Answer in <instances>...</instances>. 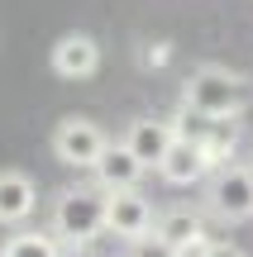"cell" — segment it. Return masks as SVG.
<instances>
[{
  "mask_svg": "<svg viewBox=\"0 0 253 257\" xmlns=\"http://www.w3.org/2000/svg\"><path fill=\"white\" fill-rule=\"evenodd\" d=\"M105 148H110V134L96 119H86V114H67V119H57V128H53V157L62 167L91 172Z\"/></svg>",
  "mask_w": 253,
  "mask_h": 257,
  "instance_id": "cell-3",
  "label": "cell"
},
{
  "mask_svg": "<svg viewBox=\"0 0 253 257\" xmlns=\"http://www.w3.org/2000/svg\"><path fill=\"white\" fill-rule=\"evenodd\" d=\"M244 167H248V181H253V162H244Z\"/></svg>",
  "mask_w": 253,
  "mask_h": 257,
  "instance_id": "cell-19",
  "label": "cell"
},
{
  "mask_svg": "<svg viewBox=\"0 0 253 257\" xmlns=\"http://www.w3.org/2000/svg\"><path fill=\"white\" fill-rule=\"evenodd\" d=\"M0 257H62V243L53 233H10L0 243Z\"/></svg>",
  "mask_w": 253,
  "mask_h": 257,
  "instance_id": "cell-13",
  "label": "cell"
},
{
  "mask_svg": "<svg viewBox=\"0 0 253 257\" xmlns=\"http://www.w3.org/2000/svg\"><path fill=\"white\" fill-rule=\"evenodd\" d=\"M143 172H148V167H143L124 143H110V148L101 153V162L91 167V176H96V186H101V191H139Z\"/></svg>",
  "mask_w": 253,
  "mask_h": 257,
  "instance_id": "cell-9",
  "label": "cell"
},
{
  "mask_svg": "<svg viewBox=\"0 0 253 257\" xmlns=\"http://www.w3.org/2000/svg\"><path fill=\"white\" fill-rule=\"evenodd\" d=\"M210 243H215V238H210V233H201V238L182 243V248H177V257H206V252H210Z\"/></svg>",
  "mask_w": 253,
  "mask_h": 257,
  "instance_id": "cell-15",
  "label": "cell"
},
{
  "mask_svg": "<svg viewBox=\"0 0 253 257\" xmlns=\"http://www.w3.org/2000/svg\"><path fill=\"white\" fill-rule=\"evenodd\" d=\"M62 257H96L91 248H62Z\"/></svg>",
  "mask_w": 253,
  "mask_h": 257,
  "instance_id": "cell-18",
  "label": "cell"
},
{
  "mask_svg": "<svg viewBox=\"0 0 253 257\" xmlns=\"http://www.w3.org/2000/svg\"><path fill=\"white\" fill-rule=\"evenodd\" d=\"M48 233H53L62 248H91L105 233V191L96 181L67 186L53 200V224H48Z\"/></svg>",
  "mask_w": 253,
  "mask_h": 257,
  "instance_id": "cell-2",
  "label": "cell"
},
{
  "mask_svg": "<svg viewBox=\"0 0 253 257\" xmlns=\"http://www.w3.org/2000/svg\"><path fill=\"white\" fill-rule=\"evenodd\" d=\"M158 176L167 186H196V181H206V162H201V148L191 143V138H177L172 143V153L158 162Z\"/></svg>",
  "mask_w": 253,
  "mask_h": 257,
  "instance_id": "cell-11",
  "label": "cell"
},
{
  "mask_svg": "<svg viewBox=\"0 0 253 257\" xmlns=\"http://www.w3.org/2000/svg\"><path fill=\"white\" fill-rule=\"evenodd\" d=\"M239 138H244V119H210V124H206V134L196 138L206 172H220V167H229V162H234Z\"/></svg>",
  "mask_w": 253,
  "mask_h": 257,
  "instance_id": "cell-10",
  "label": "cell"
},
{
  "mask_svg": "<svg viewBox=\"0 0 253 257\" xmlns=\"http://www.w3.org/2000/svg\"><path fill=\"white\" fill-rule=\"evenodd\" d=\"M206 257H244V248H239V243H220V238H215Z\"/></svg>",
  "mask_w": 253,
  "mask_h": 257,
  "instance_id": "cell-16",
  "label": "cell"
},
{
  "mask_svg": "<svg viewBox=\"0 0 253 257\" xmlns=\"http://www.w3.org/2000/svg\"><path fill=\"white\" fill-rule=\"evenodd\" d=\"M248 105H253V81L244 72L206 62L182 81V110H191V114H206V119H244Z\"/></svg>",
  "mask_w": 253,
  "mask_h": 257,
  "instance_id": "cell-1",
  "label": "cell"
},
{
  "mask_svg": "<svg viewBox=\"0 0 253 257\" xmlns=\"http://www.w3.org/2000/svg\"><path fill=\"white\" fill-rule=\"evenodd\" d=\"M124 257H177V248H172V243H162L158 233H143V238L129 243V252H124Z\"/></svg>",
  "mask_w": 253,
  "mask_h": 257,
  "instance_id": "cell-14",
  "label": "cell"
},
{
  "mask_svg": "<svg viewBox=\"0 0 253 257\" xmlns=\"http://www.w3.org/2000/svg\"><path fill=\"white\" fill-rule=\"evenodd\" d=\"M206 210L225 224H244L253 219V181L244 162H229L220 172L206 176Z\"/></svg>",
  "mask_w": 253,
  "mask_h": 257,
  "instance_id": "cell-4",
  "label": "cell"
},
{
  "mask_svg": "<svg viewBox=\"0 0 253 257\" xmlns=\"http://www.w3.org/2000/svg\"><path fill=\"white\" fill-rule=\"evenodd\" d=\"M48 62H53V76H62V81H86L101 72V43L91 34H62Z\"/></svg>",
  "mask_w": 253,
  "mask_h": 257,
  "instance_id": "cell-6",
  "label": "cell"
},
{
  "mask_svg": "<svg viewBox=\"0 0 253 257\" xmlns=\"http://www.w3.org/2000/svg\"><path fill=\"white\" fill-rule=\"evenodd\" d=\"M120 143L129 148L143 167H158L162 157L172 153V143H177V128H172V119H153V114H143V119H134L129 128H124Z\"/></svg>",
  "mask_w": 253,
  "mask_h": 257,
  "instance_id": "cell-7",
  "label": "cell"
},
{
  "mask_svg": "<svg viewBox=\"0 0 253 257\" xmlns=\"http://www.w3.org/2000/svg\"><path fill=\"white\" fill-rule=\"evenodd\" d=\"M153 233H158L162 243H172V248H182V243L206 233V214L191 210V205H172V210H162L158 219H153Z\"/></svg>",
  "mask_w": 253,
  "mask_h": 257,
  "instance_id": "cell-12",
  "label": "cell"
},
{
  "mask_svg": "<svg viewBox=\"0 0 253 257\" xmlns=\"http://www.w3.org/2000/svg\"><path fill=\"white\" fill-rule=\"evenodd\" d=\"M153 205L139 191H105V233H115L120 243H134L143 233H153Z\"/></svg>",
  "mask_w": 253,
  "mask_h": 257,
  "instance_id": "cell-5",
  "label": "cell"
},
{
  "mask_svg": "<svg viewBox=\"0 0 253 257\" xmlns=\"http://www.w3.org/2000/svg\"><path fill=\"white\" fill-rule=\"evenodd\" d=\"M167 57H172V48H148V53H143V62H148V67H162Z\"/></svg>",
  "mask_w": 253,
  "mask_h": 257,
  "instance_id": "cell-17",
  "label": "cell"
},
{
  "mask_svg": "<svg viewBox=\"0 0 253 257\" xmlns=\"http://www.w3.org/2000/svg\"><path fill=\"white\" fill-rule=\"evenodd\" d=\"M38 205V186L29 172H19V167H5L0 172V224L5 229H19V224L34 214Z\"/></svg>",
  "mask_w": 253,
  "mask_h": 257,
  "instance_id": "cell-8",
  "label": "cell"
}]
</instances>
